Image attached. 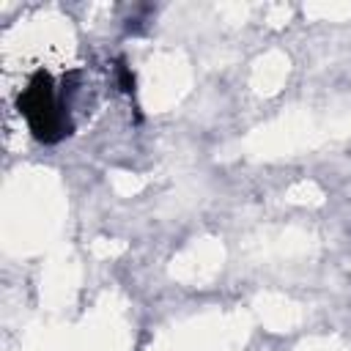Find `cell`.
Masks as SVG:
<instances>
[{
    "label": "cell",
    "mask_w": 351,
    "mask_h": 351,
    "mask_svg": "<svg viewBox=\"0 0 351 351\" xmlns=\"http://www.w3.org/2000/svg\"><path fill=\"white\" fill-rule=\"evenodd\" d=\"M16 110L25 118L30 134L41 145H58L63 137L74 132L69 118V101L58 96L55 80L47 69H36L27 85L16 96Z\"/></svg>",
    "instance_id": "6da1fadb"
},
{
    "label": "cell",
    "mask_w": 351,
    "mask_h": 351,
    "mask_svg": "<svg viewBox=\"0 0 351 351\" xmlns=\"http://www.w3.org/2000/svg\"><path fill=\"white\" fill-rule=\"evenodd\" d=\"M115 80H118V88L126 93V96H137V77H134V71H132V66L126 63V58L121 55L118 60H115Z\"/></svg>",
    "instance_id": "7a4b0ae2"
}]
</instances>
